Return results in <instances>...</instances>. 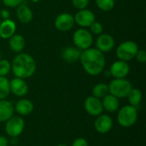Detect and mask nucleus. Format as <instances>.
I'll return each instance as SVG.
<instances>
[{
	"instance_id": "26",
	"label": "nucleus",
	"mask_w": 146,
	"mask_h": 146,
	"mask_svg": "<svg viewBox=\"0 0 146 146\" xmlns=\"http://www.w3.org/2000/svg\"><path fill=\"white\" fill-rule=\"evenodd\" d=\"M11 70V64L7 59H0V76H6Z\"/></svg>"
},
{
	"instance_id": "5",
	"label": "nucleus",
	"mask_w": 146,
	"mask_h": 146,
	"mask_svg": "<svg viewBox=\"0 0 146 146\" xmlns=\"http://www.w3.org/2000/svg\"><path fill=\"white\" fill-rule=\"evenodd\" d=\"M139 50V46L134 41L127 40L120 44L117 47L116 56L121 61L129 62L135 57Z\"/></svg>"
},
{
	"instance_id": "3",
	"label": "nucleus",
	"mask_w": 146,
	"mask_h": 146,
	"mask_svg": "<svg viewBox=\"0 0 146 146\" xmlns=\"http://www.w3.org/2000/svg\"><path fill=\"white\" fill-rule=\"evenodd\" d=\"M138 120V110L132 105L123 106L117 115V121L123 127H133Z\"/></svg>"
},
{
	"instance_id": "19",
	"label": "nucleus",
	"mask_w": 146,
	"mask_h": 146,
	"mask_svg": "<svg viewBox=\"0 0 146 146\" xmlns=\"http://www.w3.org/2000/svg\"><path fill=\"white\" fill-rule=\"evenodd\" d=\"M33 109H34L33 104L28 99L19 100L14 107L15 111H16V113H18L20 115H23V116L30 115L33 112Z\"/></svg>"
},
{
	"instance_id": "12",
	"label": "nucleus",
	"mask_w": 146,
	"mask_h": 146,
	"mask_svg": "<svg viewBox=\"0 0 146 146\" xmlns=\"http://www.w3.org/2000/svg\"><path fill=\"white\" fill-rule=\"evenodd\" d=\"M94 127L98 133L105 134L112 129L113 120L110 115L101 114L96 119L94 122Z\"/></svg>"
},
{
	"instance_id": "31",
	"label": "nucleus",
	"mask_w": 146,
	"mask_h": 146,
	"mask_svg": "<svg viewBox=\"0 0 146 146\" xmlns=\"http://www.w3.org/2000/svg\"><path fill=\"white\" fill-rule=\"evenodd\" d=\"M72 146H89V145H88V142L86 139L78 138L73 142Z\"/></svg>"
},
{
	"instance_id": "4",
	"label": "nucleus",
	"mask_w": 146,
	"mask_h": 146,
	"mask_svg": "<svg viewBox=\"0 0 146 146\" xmlns=\"http://www.w3.org/2000/svg\"><path fill=\"white\" fill-rule=\"evenodd\" d=\"M109 93L116 97L117 98H127L128 92L133 88L131 82L123 78V79H114L108 85Z\"/></svg>"
},
{
	"instance_id": "13",
	"label": "nucleus",
	"mask_w": 146,
	"mask_h": 146,
	"mask_svg": "<svg viewBox=\"0 0 146 146\" xmlns=\"http://www.w3.org/2000/svg\"><path fill=\"white\" fill-rule=\"evenodd\" d=\"M115 46V38L109 33H101L96 40V48L101 52H109Z\"/></svg>"
},
{
	"instance_id": "25",
	"label": "nucleus",
	"mask_w": 146,
	"mask_h": 146,
	"mask_svg": "<svg viewBox=\"0 0 146 146\" xmlns=\"http://www.w3.org/2000/svg\"><path fill=\"white\" fill-rule=\"evenodd\" d=\"M96 4L103 11H110L114 9L115 2V0H96Z\"/></svg>"
},
{
	"instance_id": "7",
	"label": "nucleus",
	"mask_w": 146,
	"mask_h": 146,
	"mask_svg": "<svg viewBox=\"0 0 146 146\" xmlns=\"http://www.w3.org/2000/svg\"><path fill=\"white\" fill-rule=\"evenodd\" d=\"M5 132L11 138H17L20 136L25 127V122L20 116H12L5 121Z\"/></svg>"
},
{
	"instance_id": "28",
	"label": "nucleus",
	"mask_w": 146,
	"mask_h": 146,
	"mask_svg": "<svg viewBox=\"0 0 146 146\" xmlns=\"http://www.w3.org/2000/svg\"><path fill=\"white\" fill-rule=\"evenodd\" d=\"M72 3L75 9L80 10L86 9L89 4V0H72Z\"/></svg>"
},
{
	"instance_id": "37",
	"label": "nucleus",
	"mask_w": 146,
	"mask_h": 146,
	"mask_svg": "<svg viewBox=\"0 0 146 146\" xmlns=\"http://www.w3.org/2000/svg\"><path fill=\"white\" fill-rule=\"evenodd\" d=\"M0 3H1V0H0Z\"/></svg>"
},
{
	"instance_id": "32",
	"label": "nucleus",
	"mask_w": 146,
	"mask_h": 146,
	"mask_svg": "<svg viewBox=\"0 0 146 146\" xmlns=\"http://www.w3.org/2000/svg\"><path fill=\"white\" fill-rule=\"evenodd\" d=\"M0 16H1V18L3 20H7V19H9L10 14H9V12L7 9H3L0 12Z\"/></svg>"
},
{
	"instance_id": "22",
	"label": "nucleus",
	"mask_w": 146,
	"mask_h": 146,
	"mask_svg": "<svg viewBox=\"0 0 146 146\" xmlns=\"http://www.w3.org/2000/svg\"><path fill=\"white\" fill-rule=\"evenodd\" d=\"M127 98L128 99V102H129L130 105L137 108L138 106H139V104L142 102L143 95H142V92H141V91L139 89L132 88L130 90V92H128Z\"/></svg>"
},
{
	"instance_id": "24",
	"label": "nucleus",
	"mask_w": 146,
	"mask_h": 146,
	"mask_svg": "<svg viewBox=\"0 0 146 146\" xmlns=\"http://www.w3.org/2000/svg\"><path fill=\"white\" fill-rule=\"evenodd\" d=\"M10 93L9 81L4 76H0V100L5 99Z\"/></svg>"
},
{
	"instance_id": "6",
	"label": "nucleus",
	"mask_w": 146,
	"mask_h": 146,
	"mask_svg": "<svg viewBox=\"0 0 146 146\" xmlns=\"http://www.w3.org/2000/svg\"><path fill=\"white\" fill-rule=\"evenodd\" d=\"M73 41L75 47L80 50H85L92 47L93 43V37L90 31L82 27L77 29L74 33Z\"/></svg>"
},
{
	"instance_id": "14",
	"label": "nucleus",
	"mask_w": 146,
	"mask_h": 146,
	"mask_svg": "<svg viewBox=\"0 0 146 146\" xmlns=\"http://www.w3.org/2000/svg\"><path fill=\"white\" fill-rule=\"evenodd\" d=\"M10 92L17 97H23L28 92V86L27 82L21 78H14L9 81Z\"/></svg>"
},
{
	"instance_id": "17",
	"label": "nucleus",
	"mask_w": 146,
	"mask_h": 146,
	"mask_svg": "<svg viewBox=\"0 0 146 146\" xmlns=\"http://www.w3.org/2000/svg\"><path fill=\"white\" fill-rule=\"evenodd\" d=\"M81 51L80 49L77 47H73V46H68L64 48L62 51V58L66 61L67 62L73 63L80 60Z\"/></svg>"
},
{
	"instance_id": "1",
	"label": "nucleus",
	"mask_w": 146,
	"mask_h": 146,
	"mask_svg": "<svg viewBox=\"0 0 146 146\" xmlns=\"http://www.w3.org/2000/svg\"><path fill=\"white\" fill-rule=\"evenodd\" d=\"M84 70L92 76L98 75L105 67V56L97 48H89L81 51L80 57Z\"/></svg>"
},
{
	"instance_id": "30",
	"label": "nucleus",
	"mask_w": 146,
	"mask_h": 146,
	"mask_svg": "<svg viewBox=\"0 0 146 146\" xmlns=\"http://www.w3.org/2000/svg\"><path fill=\"white\" fill-rule=\"evenodd\" d=\"M136 60L140 63H145L146 62V51L144 50H139L135 57Z\"/></svg>"
},
{
	"instance_id": "16",
	"label": "nucleus",
	"mask_w": 146,
	"mask_h": 146,
	"mask_svg": "<svg viewBox=\"0 0 146 146\" xmlns=\"http://www.w3.org/2000/svg\"><path fill=\"white\" fill-rule=\"evenodd\" d=\"M16 16L18 20L23 23V24H27L33 21V14L32 9L25 3H21L16 9Z\"/></svg>"
},
{
	"instance_id": "34",
	"label": "nucleus",
	"mask_w": 146,
	"mask_h": 146,
	"mask_svg": "<svg viewBox=\"0 0 146 146\" xmlns=\"http://www.w3.org/2000/svg\"><path fill=\"white\" fill-rule=\"evenodd\" d=\"M31 1H32L33 3H38V2L39 0H31Z\"/></svg>"
},
{
	"instance_id": "35",
	"label": "nucleus",
	"mask_w": 146,
	"mask_h": 146,
	"mask_svg": "<svg viewBox=\"0 0 146 146\" xmlns=\"http://www.w3.org/2000/svg\"><path fill=\"white\" fill-rule=\"evenodd\" d=\"M56 146H68V145H56Z\"/></svg>"
},
{
	"instance_id": "36",
	"label": "nucleus",
	"mask_w": 146,
	"mask_h": 146,
	"mask_svg": "<svg viewBox=\"0 0 146 146\" xmlns=\"http://www.w3.org/2000/svg\"><path fill=\"white\" fill-rule=\"evenodd\" d=\"M0 59H1V53H0Z\"/></svg>"
},
{
	"instance_id": "11",
	"label": "nucleus",
	"mask_w": 146,
	"mask_h": 146,
	"mask_svg": "<svg viewBox=\"0 0 146 146\" xmlns=\"http://www.w3.org/2000/svg\"><path fill=\"white\" fill-rule=\"evenodd\" d=\"M84 106L86 111L92 116H98L104 111L102 101L94 96L88 97L85 101Z\"/></svg>"
},
{
	"instance_id": "10",
	"label": "nucleus",
	"mask_w": 146,
	"mask_h": 146,
	"mask_svg": "<svg viewBox=\"0 0 146 146\" xmlns=\"http://www.w3.org/2000/svg\"><path fill=\"white\" fill-rule=\"evenodd\" d=\"M109 71L110 75L115 79H123L128 75L130 72V67L127 62L118 60L112 63Z\"/></svg>"
},
{
	"instance_id": "29",
	"label": "nucleus",
	"mask_w": 146,
	"mask_h": 146,
	"mask_svg": "<svg viewBox=\"0 0 146 146\" xmlns=\"http://www.w3.org/2000/svg\"><path fill=\"white\" fill-rule=\"evenodd\" d=\"M1 1H3V4L9 8H16L23 2V0H1Z\"/></svg>"
},
{
	"instance_id": "23",
	"label": "nucleus",
	"mask_w": 146,
	"mask_h": 146,
	"mask_svg": "<svg viewBox=\"0 0 146 146\" xmlns=\"http://www.w3.org/2000/svg\"><path fill=\"white\" fill-rule=\"evenodd\" d=\"M109 94V86L105 83H98L92 88V96L98 98H103Z\"/></svg>"
},
{
	"instance_id": "8",
	"label": "nucleus",
	"mask_w": 146,
	"mask_h": 146,
	"mask_svg": "<svg viewBox=\"0 0 146 146\" xmlns=\"http://www.w3.org/2000/svg\"><path fill=\"white\" fill-rule=\"evenodd\" d=\"M74 18V23H76L78 26L83 28L89 27L96 21V16L94 13L87 9L79 10L75 14Z\"/></svg>"
},
{
	"instance_id": "9",
	"label": "nucleus",
	"mask_w": 146,
	"mask_h": 146,
	"mask_svg": "<svg viewBox=\"0 0 146 146\" xmlns=\"http://www.w3.org/2000/svg\"><path fill=\"white\" fill-rule=\"evenodd\" d=\"M54 25L57 30L67 32L73 28L74 25V18L69 13H62L56 16Z\"/></svg>"
},
{
	"instance_id": "21",
	"label": "nucleus",
	"mask_w": 146,
	"mask_h": 146,
	"mask_svg": "<svg viewBox=\"0 0 146 146\" xmlns=\"http://www.w3.org/2000/svg\"><path fill=\"white\" fill-rule=\"evenodd\" d=\"M9 45L12 51L21 53L25 47V38L21 34H14L9 38Z\"/></svg>"
},
{
	"instance_id": "15",
	"label": "nucleus",
	"mask_w": 146,
	"mask_h": 146,
	"mask_svg": "<svg viewBox=\"0 0 146 146\" xmlns=\"http://www.w3.org/2000/svg\"><path fill=\"white\" fill-rule=\"evenodd\" d=\"M16 32V24L10 19L3 20L0 23V37L3 39H9Z\"/></svg>"
},
{
	"instance_id": "2",
	"label": "nucleus",
	"mask_w": 146,
	"mask_h": 146,
	"mask_svg": "<svg viewBox=\"0 0 146 146\" xmlns=\"http://www.w3.org/2000/svg\"><path fill=\"white\" fill-rule=\"evenodd\" d=\"M37 69L34 58L27 53H19L15 56L11 64V70L16 78L27 79L32 77Z\"/></svg>"
},
{
	"instance_id": "20",
	"label": "nucleus",
	"mask_w": 146,
	"mask_h": 146,
	"mask_svg": "<svg viewBox=\"0 0 146 146\" xmlns=\"http://www.w3.org/2000/svg\"><path fill=\"white\" fill-rule=\"evenodd\" d=\"M102 104L104 110H105L106 111L110 113L115 112L119 109V105H120L119 98L109 93L103 98Z\"/></svg>"
},
{
	"instance_id": "33",
	"label": "nucleus",
	"mask_w": 146,
	"mask_h": 146,
	"mask_svg": "<svg viewBox=\"0 0 146 146\" xmlns=\"http://www.w3.org/2000/svg\"><path fill=\"white\" fill-rule=\"evenodd\" d=\"M9 140L5 136H0V146H8Z\"/></svg>"
},
{
	"instance_id": "18",
	"label": "nucleus",
	"mask_w": 146,
	"mask_h": 146,
	"mask_svg": "<svg viewBox=\"0 0 146 146\" xmlns=\"http://www.w3.org/2000/svg\"><path fill=\"white\" fill-rule=\"evenodd\" d=\"M15 112L13 104L5 99L0 100V122L7 121L13 116Z\"/></svg>"
},
{
	"instance_id": "27",
	"label": "nucleus",
	"mask_w": 146,
	"mask_h": 146,
	"mask_svg": "<svg viewBox=\"0 0 146 146\" xmlns=\"http://www.w3.org/2000/svg\"><path fill=\"white\" fill-rule=\"evenodd\" d=\"M89 27H90L91 33L95 34V35H99V34L103 33V32H104V27H103V25L100 22H98L96 21Z\"/></svg>"
}]
</instances>
